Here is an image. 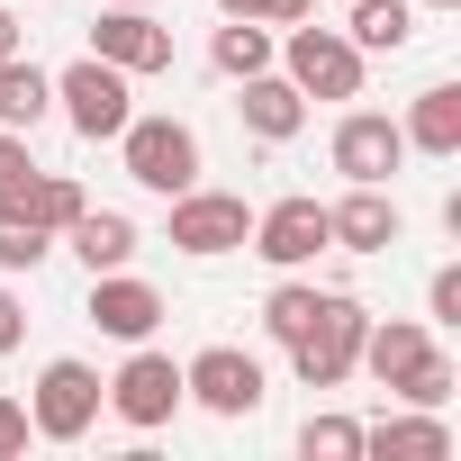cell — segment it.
Instances as JSON below:
<instances>
[{
	"label": "cell",
	"mask_w": 461,
	"mask_h": 461,
	"mask_svg": "<svg viewBox=\"0 0 461 461\" xmlns=\"http://www.w3.org/2000/svg\"><path fill=\"white\" fill-rule=\"evenodd\" d=\"M10 208H19V217H28V226H46V236H64V226H73V217H82V208H91V190H82V181H73V172H28V181H19V199H10Z\"/></svg>",
	"instance_id": "obj_21"
},
{
	"label": "cell",
	"mask_w": 461,
	"mask_h": 461,
	"mask_svg": "<svg viewBox=\"0 0 461 461\" xmlns=\"http://www.w3.org/2000/svg\"><path fill=\"white\" fill-rule=\"evenodd\" d=\"M362 461H452V425H443V407H416V416H380V425H362Z\"/></svg>",
	"instance_id": "obj_16"
},
{
	"label": "cell",
	"mask_w": 461,
	"mask_h": 461,
	"mask_svg": "<svg viewBox=\"0 0 461 461\" xmlns=\"http://www.w3.org/2000/svg\"><path fill=\"white\" fill-rule=\"evenodd\" d=\"M91 55L118 64L127 82H145V73H172V28L154 10H136V0H109L100 28H91Z\"/></svg>",
	"instance_id": "obj_11"
},
{
	"label": "cell",
	"mask_w": 461,
	"mask_h": 461,
	"mask_svg": "<svg viewBox=\"0 0 461 461\" xmlns=\"http://www.w3.org/2000/svg\"><path fill=\"white\" fill-rule=\"evenodd\" d=\"M28 172H37V154H28V136H19V127H0V208L19 199V181H28Z\"/></svg>",
	"instance_id": "obj_27"
},
{
	"label": "cell",
	"mask_w": 461,
	"mask_h": 461,
	"mask_svg": "<svg viewBox=\"0 0 461 461\" xmlns=\"http://www.w3.org/2000/svg\"><path fill=\"white\" fill-rule=\"evenodd\" d=\"M263 362L245 353V344H208V353H190L181 362V398H199L208 416H254L263 407Z\"/></svg>",
	"instance_id": "obj_10"
},
{
	"label": "cell",
	"mask_w": 461,
	"mask_h": 461,
	"mask_svg": "<svg viewBox=\"0 0 461 461\" xmlns=\"http://www.w3.org/2000/svg\"><path fill=\"white\" fill-rule=\"evenodd\" d=\"M272 55H281V28H263V19H226V28L208 37V64H217L226 82H245V73H272Z\"/></svg>",
	"instance_id": "obj_22"
},
{
	"label": "cell",
	"mask_w": 461,
	"mask_h": 461,
	"mask_svg": "<svg viewBox=\"0 0 461 461\" xmlns=\"http://www.w3.org/2000/svg\"><path fill=\"white\" fill-rule=\"evenodd\" d=\"M344 37H353L362 55L416 46V0H344Z\"/></svg>",
	"instance_id": "obj_20"
},
{
	"label": "cell",
	"mask_w": 461,
	"mask_h": 461,
	"mask_svg": "<svg viewBox=\"0 0 461 461\" xmlns=\"http://www.w3.org/2000/svg\"><path fill=\"white\" fill-rule=\"evenodd\" d=\"M55 118V73L19 46V55H0V127H19V136H37Z\"/></svg>",
	"instance_id": "obj_17"
},
{
	"label": "cell",
	"mask_w": 461,
	"mask_h": 461,
	"mask_svg": "<svg viewBox=\"0 0 461 461\" xmlns=\"http://www.w3.org/2000/svg\"><path fill=\"white\" fill-rule=\"evenodd\" d=\"M236 91H245V100H236V118H245V136H254V145H290V136L308 127V100H299V82H290V73H245Z\"/></svg>",
	"instance_id": "obj_15"
},
{
	"label": "cell",
	"mask_w": 461,
	"mask_h": 461,
	"mask_svg": "<svg viewBox=\"0 0 461 461\" xmlns=\"http://www.w3.org/2000/svg\"><path fill=\"white\" fill-rule=\"evenodd\" d=\"M100 398H109V380L91 371V362H46L37 371V389H28V434H46V443H82L91 425H100Z\"/></svg>",
	"instance_id": "obj_6"
},
{
	"label": "cell",
	"mask_w": 461,
	"mask_h": 461,
	"mask_svg": "<svg viewBox=\"0 0 461 461\" xmlns=\"http://www.w3.org/2000/svg\"><path fill=\"white\" fill-rule=\"evenodd\" d=\"M353 371H371V380H380L389 398H407V407H452V353H443L434 326H416V317H371Z\"/></svg>",
	"instance_id": "obj_1"
},
{
	"label": "cell",
	"mask_w": 461,
	"mask_h": 461,
	"mask_svg": "<svg viewBox=\"0 0 461 461\" xmlns=\"http://www.w3.org/2000/svg\"><path fill=\"white\" fill-rule=\"evenodd\" d=\"M272 64L299 82V100H362V73H371V55H362L344 28H317V19L281 28V55H272Z\"/></svg>",
	"instance_id": "obj_2"
},
{
	"label": "cell",
	"mask_w": 461,
	"mask_h": 461,
	"mask_svg": "<svg viewBox=\"0 0 461 461\" xmlns=\"http://www.w3.org/2000/svg\"><path fill=\"white\" fill-rule=\"evenodd\" d=\"M10 452H28V407L0 398V461H10Z\"/></svg>",
	"instance_id": "obj_30"
},
{
	"label": "cell",
	"mask_w": 461,
	"mask_h": 461,
	"mask_svg": "<svg viewBox=\"0 0 461 461\" xmlns=\"http://www.w3.org/2000/svg\"><path fill=\"white\" fill-rule=\"evenodd\" d=\"M28 46V28H19V10H0V55H19Z\"/></svg>",
	"instance_id": "obj_31"
},
{
	"label": "cell",
	"mask_w": 461,
	"mask_h": 461,
	"mask_svg": "<svg viewBox=\"0 0 461 461\" xmlns=\"http://www.w3.org/2000/svg\"><path fill=\"white\" fill-rule=\"evenodd\" d=\"M118 163H127L136 190L172 199V190L199 181V127H190V118H127V127H118Z\"/></svg>",
	"instance_id": "obj_4"
},
{
	"label": "cell",
	"mask_w": 461,
	"mask_h": 461,
	"mask_svg": "<svg viewBox=\"0 0 461 461\" xmlns=\"http://www.w3.org/2000/svg\"><path fill=\"white\" fill-rule=\"evenodd\" d=\"M55 109H64V127H73L82 145H118V127L136 118V82H127L118 64L82 55V64L55 73Z\"/></svg>",
	"instance_id": "obj_3"
},
{
	"label": "cell",
	"mask_w": 461,
	"mask_h": 461,
	"mask_svg": "<svg viewBox=\"0 0 461 461\" xmlns=\"http://www.w3.org/2000/svg\"><path fill=\"white\" fill-rule=\"evenodd\" d=\"M416 10H461V0H416Z\"/></svg>",
	"instance_id": "obj_33"
},
{
	"label": "cell",
	"mask_w": 461,
	"mask_h": 461,
	"mask_svg": "<svg viewBox=\"0 0 461 461\" xmlns=\"http://www.w3.org/2000/svg\"><path fill=\"white\" fill-rule=\"evenodd\" d=\"M118 425H136V434H154V425H172L181 416V362L172 353H154V344H127V362L109 371V398H100Z\"/></svg>",
	"instance_id": "obj_7"
},
{
	"label": "cell",
	"mask_w": 461,
	"mask_h": 461,
	"mask_svg": "<svg viewBox=\"0 0 461 461\" xmlns=\"http://www.w3.org/2000/svg\"><path fill=\"white\" fill-rule=\"evenodd\" d=\"M64 245L82 254V272H118V263H136L145 236H136V217H127V208H82V217L64 226Z\"/></svg>",
	"instance_id": "obj_19"
},
{
	"label": "cell",
	"mask_w": 461,
	"mask_h": 461,
	"mask_svg": "<svg viewBox=\"0 0 461 461\" xmlns=\"http://www.w3.org/2000/svg\"><path fill=\"white\" fill-rule=\"evenodd\" d=\"M425 326H461V263H443L425 281Z\"/></svg>",
	"instance_id": "obj_26"
},
{
	"label": "cell",
	"mask_w": 461,
	"mask_h": 461,
	"mask_svg": "<svg viewBox=\"0 0 461 461\" xmlns=\"http://www.w3.org/2000/svg\"><path fill=\"white\" fill-rule=\"evenodd\" d=\"M398 127H407V154H434V163H452V154H461V82H434V91H416Z\"/></svg>",
	"instance_id": "obj_18"
},
{
	"label": "cell",
	"mask_w": 461,
	"mask_h": 461,
	"mask_svg": "<svg viewBox=\"0 0 461 461\" xmlns=\"http://www.w3.org/2000/svg\"><path fill=\"white\" fill-rule=\"evenodd\" d=\"M55 254V236H46V226H28L19 208H0V281H10V272H37Z\"/></svg>",
	"instance_id": "obj_25"
},
{
	"label": "cell",
	"mask_w": 461,
	"mask_h": 461,
	"mask_svg": "<svg viewBox=\"0 0 461 461\" xmlns=\"http://www.w3.org/2000/svg\"><path fill=\"white\" fill-rule=\"evenodd\" d=\"M245 19H263V28H299V19H317V0H245Z\"/></svg>",
	"instance_id": "obj_28"
},
{
	"label": "cell",
	"mask_w": 461,
	"mask_h": 461,
	"mask_svg": "<svg viewBox=\"0 0 461 461\" xmlns=\"http://www.w3.org/2000/svg\"><path fill=\"white\" fill-rule=\"evenodd\" d=\"M299 452H308V461H362V425L335 416V407H317V416L299 425Z\"/></svg>",
	"instance_id": "obj_24"
},
{
	"label": "cell",
	"mask_w": 461,
	"mask_h": 461,
	"mask_svg": "<svg viewBox=\"0 0 461 461\" xmlns=\"http://www.w3.org/2000/svg\"><path fill=\"white\" fill-rule=\"evenodd\" d=\"M28 344V308H19V290L0 281V353H19Z\"/></svg>",
	"instance_id": "obj_29"
},
{
	"label": "cell",
	"mask_w": 461,
	"mask_h": 461,
	"mask_svg": "<svg viewBox=\"0 0 461 461\" xmlns=\"http://www.w3.org/2000/svg\"><path fill=\"white\" fill-rule=\"evenodd\" d=\"M136 10H154V0H136Z\"/></svg>",
	"instance_id": "obj_34"
},
{
	"label": "cell",
	"mask_w": 461,
	"mask_h": 461,
	"mask_svg": "<svg viewBox=\"0 0 461 461\" xmlns=\"http://www.w3.org/2000/svg\"><path fill=\"white\" fill-rule=\"evenodd\" d=\"M326 154H335V172H344V181H380V190H389V172L407 163V127H398V118H380V109H344Z\"/></svg>",
	"instance_id": "obj_12"
},
{
	"label": "cell",
	"mask_w": 461,
	"mask_h": 461,
	"mask_svg": "<svg viewBox=\"0 0 461 461\" xmlns=\"http://www.w3.org/2000/svg\"><path fill=\"white\" fill-rule=\"evenodd\" d=\"M326 236H335L344 254H389V245L407 236V217H398V199H389L380 181H344V199L326 208Z\"/></svg>",
	"instance_id": "obj_14"
},
{
	"label": "cell",
	"mask_w": 461,
	"mask_h": 461,
	"mask_svg": "<svg viewBox=\"0 0 461 461\" xmlns=\"http://www.w3.org/2000/svg\"><path fill=\"white\" fill-rule=\"evenodd\" d=\"M109 344H154V326H163V290L154 281H136L127 263L118 272H91V308H82Z\"/></svg>",
	"instance_id": "obj_13"
},
{
	"label": "cell",
	"mask_w": 461,
	"mask_h": 461,
	"mask_svg": "<svg viewBox=\"0 0 461 461\" xmlns=\"http://www.w3.org/2000/svg\"><path fill=\"white\" fill-rule=\"evenodd\" d=\"M362 335H371V308H362L353 290H326L317 326L290 344V371H299V389H344V380H353V362H362Z\"/></svg>",
	"instance_id": "obj_5"
},
{
	"label": "cell",
	"mask_w": 461,
	"mask_h": 461,
	"mask_svg": "<svg viewBox=\"0 0 461 461\" xmlns=\"http://www.w3.org/2000/svg\"><path fill=\"white\" fill-rule=\"evenodd\" d=\"M272 272H308L335 236H326V199H308V190H290V199H272V208H254V236H245Z\"/></svg>",
	"instance_id": "obj_9"
},
{
	"label": "cell",
	"mask_w": 461,
	"mask_h": 461,
	"mask_svg": "<svg viewBox=\"0 0 461 461\" xmlns=\"http://www.w3.org/2000/svg\"><path fill=\"white\" fill-rule=\"evenodd\" d=\"M163 236L190 254V263H217V254H245V236H254V208L236 199V190H172V226Z\"/></svg>",
	"instance_id": "obj_8"
},
{
	"label": "cell",
	"mask_w": 461,
	"mask_h": 461,
	"mask_svg": "<svg viewBox=\"0 0 461 461\" xmlns=\"http://www.w3.org/2000/svg\"><path fill=\"white\" fill-rule=\"evenodd\" d=\"M317 308H326V290H317V281H299V272H281V290L263 299V335H272V344L290 353V344H299V335L317 326Z\"/></svg>",
	"instance_id": "obj_23"
},
{
	"label": "cell",
	"mask_w": 461,
	"mask_h": 461,
	"mask_svg": "<svg viewBox=\"0 0 461 461\" xmlns=\"http://www.w3.org/2000/svg\"><path fill=\"white\" fill-rule=\"evenodd\" d=\"M217 10H226V19H245V0H217Z\"/></svg>",
	"instance_id": "obj_32"
}]
</instances>
